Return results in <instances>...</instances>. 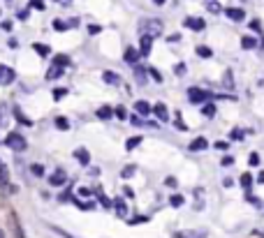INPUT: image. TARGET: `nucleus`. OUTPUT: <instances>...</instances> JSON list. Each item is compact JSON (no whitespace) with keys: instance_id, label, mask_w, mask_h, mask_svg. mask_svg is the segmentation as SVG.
I'll use <instances>...</instances> for the list:
<instances>
[{"instance_id":"f257e3e1","label":"nucleus","mask_w":264,"mask_h":238,"mask_svg":"<svg viewBox=\"0 0 264 238\" xmlns=\"http://www.w3.org/2000/svg\"><path fill=\"white\" fill-rule=\"evenodd\" d=\"M162 30H165V23L160 21V19H144V21L139 23V33L142 35L158 37V35H162Z\"/></svg>"},{"instance_id":"f03ea898","label":"nucleus","mask_w":264,"mask_h":238,"mask_svg":"<svg viewBox=\"0 0 264 238\" xmlns=\"http://www.w3.org/2000/svg\"><path fill=\"white\" fill-rule=\"evenodd\" d=\"M5 146L12 148L14 153H23L28 148V141L23 134H19V132H10V134L5 136Z\"/></svg>"},{"instance_id":"7ed1b4c3","label":"nucleus","mask_w":264,"mask_h":238,"mask_svg":"<svg viewBox=\"0 0 264 238\" xmlns=\"http://www.w3.org/2000/svg\"><path fill=\"white\" fill-rule=\"evenodd\" d=\"M209 100H213V95L209 90H202V88H195V86L188 88V102L190 104H204Z\"/></svg>"},{"instance_id":"20e7f679","label":"nucleus","mask_w":264,"mask_h":238,"mask_svg":"<svg viewBox=\"0 0 264 238\" xmlns=\"http://www.w3.org/2000/svg\"><path fill=\"white\" fill-rule=\"evenodd\" d=\"M14 79H17V72L7 65H0V86H10L14 83Z\"/></svg>"},{"instance_id":"39448f33","label":"nucleus","mask_w":264,"mask_h":238,"mask_svg":"<svg viewBox=\"0 0 264 238\" xmlns=\"http://www.w3.org/2000/svg\"><path fill=\"white\" fill-rule=\"evenodd\" d=\"M183 26L190 28V30H195V33H202L204 28H206V21H204L202 17H188L186 21H183Z\"/></svg>"},{"instance_id":"423d86ee","label":"nucleus","mask_w":264,"mask_h":238,"mask_svg":"<svg viewBox=\"0 0 264 238\" xmlns=\"http://www.w3.org/2000/svg\"><path fill=\"white\" fill-rule=\"evenodd\" d=\"M225 17L230 19V21H234V23H241V21H246V12H243L241 7H227Z\"/></svg>"},{"instance_id":"0eeeda50","label":"nucleus","mask_w":264,"mask_h":238,"mask_svg":"<svg viewBox=\"0 0 264 238\" xmlns=\"http://www.w3.org/2000/svg\"><path fill=\"white\" fill-rule=\"evenodd\" d=\"M65 183H67L65 169H56V171L49 176V185H54V187H61V185H65Z\"/></svg>"},{"instance_id":"6e6552de","label":"nucleus","mask_w":264,"mask_h":238,"mask_svg":"<svg viewBox=\"0 0 264 238\" xmlns=\"http://www.w3.org/2000/svg\"><path fill=\"white\" fill-rule=\"evenodd\" d=\"M176 238H206L204 229H183V231H176Z\"/></svg>"},{"instance_id":"1a4fd4ad","label":"nucleus","mask_w":264,"mask_h":238,"mask_svg":"<svg viewBox=\"0 0 264 238\" xmlns=\"http://www.w3.org/2000/svg\"><path fill=\"white\" fill-rule=\"evenodd\" d=\"M151 46H153V37L151 35H142V39H139V56H146L151 54Z\"/></svg>"},{"instance_id":"9d476101","label":"nucleus","mask_w":264,"mask_h":238,"mask_svg":"<svg viewBox=\"0 0 264 238\" xmlns=\"http://www.w3.org/2000/svg\"><path fill=\"white\" fill-rule=\"evenodd\" d=\"M151 111H153V114L158 116L160 123H167V120H169V111H167V107H165L162 102H158L155 107H151Z\"/></svg>"},{"instance_id":"9b49d317","label":"nucleus","mask_w":264,"mask_h":238,"mask_svg":"<svg viewBox=\"0 0 264 238\" xmlns=\"http://www.w3.org/2000/svg\"><path fill=\"white\" fill-rule=\"evenodd\" d=\"M188 148H190V151H193V153L206 151V148H209V141L204 139V136H197V139H193V141H190V146H188Z\"/></svg>"},{"instance_id":"f8f14e48","label":"nucleus","mask_w":264,"mask_h":238,"mask_svg":"<svg viewBox=\"0 0 264 238\" xmlns=\"http://www.w3.org/2000/svg\"><path fill=\"white\" fill-rule=\"evenodd\" d=\"M111 206H114V211H116V215L118 217H127V204L121 199V197L111 201Z\"/></svg>"},{"instance_id":"ddd939ff","label":"nucleus","mask_w":264,"mask_h":238,"mask_svg":"<svg viewBox=\"0 0 264 238\" xmlns=\"http://www.w3.org/2000/svg\"><path fill=\"white\" fill-rule=\"evenodd\" d=\"M63 74H65V70H63V67L51 65V67H49V72H47V81H56V79H61Z\"/></svg>"},{"instance_id":"4468645a","label":"nucleus","mask_w":264,"mask_h":238,"mask_svg":"<svg viewBox=\"0 0 264 238\" xmlns=\"http://www.w3.org/2000/svg\"><path fill=\"white\" fill-rule=\"evenodd\" d=\"M257 37H253V35H243L241 37V49H255V46H257Z\"/></svg>"},{"instance_id":"2eb2a0df","label":"nucleus","mask_w":264,"mask_h":238,"mask_svg":"<svg viewBox=\"0 0 264 238\" xmlns=\"http://www.w3.org/2000/svg\"><path fill=\"white\" fill-rule=\"evenodd\" d=\"M135 111H137L139 116H149L151 114V104L144 102V100H137V102H135Z\"/></svg>"},{"instance_id":"dca6fc26","label":"nucleus","mask_w":264,"mask_h":238,"mask_svg":"<svg viewBox=\"0 0 264 238\" xmlns=\"http://www.w3.org/2000/svg\"><path fill=\"white\" fill-rule=\"evenodd\" d=\"M139 58H142V56H139V51L135 49V46H127V49H125V63L135 65V63H137Z\"/></svg>"},{"instance_id":"f3484780","label":"nucleus","mask_w":264,"mask_h":238,"mask_svg":"<svg viewBox=\"0 0 264 238\" xmlns=\"http://www.w3.org/2000/svg\"><path fill=\"white\" fill-rule=\"evenodd\" d=\"M74 157H77L79 164H83V167L91 162V153H88L86 148H77V151H74Z\"/></svg>"},{"instance_id":"a211bd4d","label":"nucleus","mask_w":264,"mask_h":238,"mask_svg":"<svg viewBox=\"0 0 264 238\" xmlns=\"http://www.w3.org/2000/svg\"><path fill=\"white\" fill-rule=\"evenodd\" d=\"M146 74H149V72H146V67H135V79H137V83L139 86H144V83H146Z\"/></svg>"},{"instance_id":"6ab92c4d","label":"nucleus","mask_w":264,"mask_h":238,"mask_svg":"<svg viewBox=\"0 0 264 238\" xmlns=\"http://www.w3.org/2000/svg\"><path fill=\"white\" fill-rule=\"evenodd\" d=\"M10 222H12V229H14V238H26V236H23L21 224H19V220H17V215H12Z\"/></svg>"},{"instance_id":"aec40b11","label":"nucleus","mask_w":264,"mask_h":238,"mask_svg":"<svg viewBox=\"0 0 264 238\" xmlns=\"http://www.w3.org/2000/svg\"><path fill=\"white\" fill-rule=\"evenodd\" d=\"M102 81H107V83H121V76L116 74V72H102Z\"/></svg>"},{"instance_id":"412c9836","label":"nucleus","mask_w":264,"mask_h":238,"mask_svg":"<svg viewBox=\"0 0 264 238\" xmlns=\"http://www.w3.org/2000/svg\"><path fill=\"white\" fill-rule=\"evenodd\" d=\"M111 116H114V109H111V107H100L98 109V118L100 120H109Z\"/></svg>"},{"instance_id":"4be33fe9","label":"nucleus","mask_w":264,"mask_h":238,"mask_svg":"<svg viewBox=\"0 0 264 238\" xmlns=\"http://www.w3.org/2000/svg\"><path fill=\"white\" fill-rule=\"evenodd\" d=\"M54 65H58V67H63V70H65L67 65H70V56H65V54H58L54 58Z\"/></svg>"},{"instance_id":"5701e85b","label":"nucleus","mask_w":264,"mask_h":238,"mask_svg":"<svg viewBox=\"0 0 264 238\" xmlns=\"http://www.w3.org/2000/svg\"><path fill=\"white\" fill-rule=\"evenodd\" d=\"M215 111H218V109H215V104H211V102H204V107H202V114L206 116V118H213V116H215Z\"/></svg>"},{"instance_id":"b1692460","label":"nucleus","mask_w":264,"mask_h":238,"mask_svg":"<svg viewBox=\"0 0 264 238\" xmlns=\"http://www.w3.org/2000/svg\"><path fill=\"white\" fill-rule=\"evenodd\" d=\"M139 144H142V136H130V139L125 141V151H135Z\"/></svg>"},{"instance_id":"393cba45","label":"nucleus","mask_w":264,"mask_h":238,"mask_svg":"<svg viewBox=\"0 0 264 238\" xmlns=\"http://www.w3.org/2000/svg\"><path fill=\"white\" fill-rule=\"evenodd\" d=\"M195 54H197L199 58H213V51H211L209 46H197V49H195Z\"/></svg>"},{"instance_id":"a878e982","label":"nucleus","mask_w":264,"mask_h":238,"mask_svg":"<svg viewBox=\"0 0 264 238\" xmlns=\"http://www.w3.org/2000/svg\"><path fill=\"white\" fill-rule=\"evenodd\" d=\"M33 49L37 51V54L42 56V58H47V56H51V49H49V46H47V44H33Z\"/></svg>"},{"instance_id":"bb28decb","label":"nucleus","mask_w":264,"mask_h":238,"mask_svg":"<svg viewBox=\"0 0 264 238\" xmlns=\"http://www.w3.org/2000/svg\"><path fill=\"white\" fill-rule=\"evenodd\" d=\"M14 118H17L19 120V123H23V125H28V127H30V125H33V120H30V118H26V116H23L21 114V109H14Z\"/></svg>"},{"instance_id":"cd10ccee","label":"nucleus","mask_w":264,"mask_h":238,"mask_svg":"<svg viewBox=\"0 0 264 238\" xmlns=\"http://www.w3.org/2000/svg\"><path fill=\"white\" fill-rule=\"evenodd\" d=\"M7 183H10V173H7L5 164L0 167V187H7Z\"/></svg>"},{"instance_id":"c85d7f7f","label":"nucleus","mask_w":264,"mask_h":238,"mask_svg":"<svg viewBox=\"0 0 264 238\" xmlns=\"http://www.w3.org/2000/svg\"><path fill=\"white\" fill-rule=\"evenodd\" d=\"M56 127H58V130H70V120L58 116V118H56Z\"/></svg>"},{"instance_id":"c756f323","label":"nucleus","mask_w":264,"mask_h":238,"mask_svg":"<svg viewBox=\"0 0 264 238\" xmlns=\"http://www.w3.org/2000/svg\"><path fill=\"white\" fill-rule=\"evenodd\" d=\"M169 206H174V208H181V206H183V197L181 195H171L169 197Z\"/></svg>"},{"instance_id":"7c9ffc66","label":"nucleus","mask_w":264,"mask_h":238,"mask_svg":"<svg viewBox=\"0 0 264 238\" xmlns=\"http://www.w3.org/2000/svg\"><path fill=\"white\" fill-rule=\"evenodd\" d=\"M67 28H70V23H65L63 19H56V21H54V30H58V33L67 30Z\"/></svg>"},{"instance_id":"2f4dec72","label":"nucleus","mask_w":264,"mask_h":238,"mask_svg":"<svg viewBox=\"0 0 264 238\" xmlns=\"http://www.w3.org/2000/svg\"><path fill=\"white\" fill-rule=\"evenodd\" d=\"M253 176H250V173H243V176H241V185H243V187H246V189H250V185H253Z\"/></svg>"},{"instance_id":"473e14b6","label":"nucleus","mask_w":264,"mask_h":238,"mask_svg":"<svg viewBox=\"0 0 264 238\" xmlns=\"http://www.w3.org/2000/svg\"><path fill=\"white\" fill-rule=\"evenodd\" d=\"M223 86L225 88H234V79H232V72H225V79H223Z\"/></svg>"},{"instance_id":"72a5a7b5","label":"nucleus","mask_w":264,"mask_h":238,"mask_svg":"<svg viewBox=\"0 0 264 238\" xmlns=\"http://www.w3.org/2000/svg\"><path fill=\"white\" fill-rule=\"evenodd\" d=\"M28 7H33V10H39V12L47 10V5H44L42 0H30V3H28Z\"/></svg>"},{"instance_id":"f704fd0d","label":"nucleus","mask_w":264,"mask_h":238,"mask_svg":"<svg viewBox=\"0 0 264 238\" xmlns=\"http://www.w3.org/2000/svg\"><path fill=\"white\" fill-rule=\"evenodd\" d=\"M114 116H116L118 120H125V118H127V111H125L123 107H116V109H114Z\"/></svg>"},{"instance_id":"c9c22d12","label":"nucleus","mask_w":264,"mask_h":238,"mask_svg":"<svg viewBox=\"0 0 264 238\" xmlns=\"http://www.w3.org/2000/svg\"><path fill=\"white\" fill-rule=\"evenodd\" d=\"M176 127H179L181 132H186V130H188V125L183 123V118H181V111H176Z\"/></svg>"},{"instance_id":"e433bc0d","label":"nucleus","mask_w":264,"mask_h":238,"mask_svg":"<svg viewBox=\"0 0 264 238\" xmlns=\"http://www.w3.org/2000/svg\"><path fill=\"white\" fill-rule=\"evenodd\" d=\"M95 195H98V199H100V204L105 206V208H111V199H107V197H105V195H102V192H100V189H98V192H95Z\"/></svg>"},{"instance_id":"4c0bfd02","label":"nucleus","mask_w":264,"mask_h":238,"mask_svg":"<svg viewBox=\"0 0 264 238\" xmlns=\"http://www.w3.org/2000/svg\"><path fill=\"white\" fill-rule=\"evenodd\" d=\"M246 201H248V204H253V206H257V208H262V201H259L255 195H250V192L246 195Z\"/></svg>"},{"instance_id":"58836bf2","label":"nucleus","mask_w":264,"mask_h":238,"mask_svg":"<svg viewBox=\"0 0 264 238\" xmlns=\"http://www.w3.org/2000/svg\"><path fill=\"white\" fill-rule=\"evenodd\" d=\"M206 10H209V12H213V14H220V12H223V10H220V5H218V3H215V0L206 3Z\"/></svg>"},{"instance_id":"ea45409f","label":"nucleus","mask_w":264,"mask_h":238,"mask_svg":"<svg viewBox=\"0 0 264 238\" xmlns=\"http://www.w3.org/2000/svg\"><path fill=\"white\" fill-rule=\"evenodd\" d=\"M146 72H149V74H151V76H153V81H158V83H162V74H160V72H158V70H155V67H149V70H146Z\"/></svg>"},{"instance_id":"a19ab883","label":"nucleus","mask_w":264,"mask_h":238,"mask_svg":"<svg viewBox=\"0 0 264 238\" xmlns=\"http://www.w3.org/2000/svg\"><path fill=\"white\" fill-rule=\"evenodd\" d=\"M65 95H67V88H56V90H54V100H56V102H58V100H63Z\"/></svg>"},{"instance_id":"79ce46f5","label":"nucleus","mask_w":264,"mask_h":238,"mask_svg":"<svg viewBox=\"0 0 264 238\" xmlns=\"http://www.w3.org/2000/svg\"><path fill=\"white\" fill-rule=\"evenodd\" d=\"M248 164H250V167H257V164H259V155H257V153H250V155H248Z\"/></svg>"},{"instance_id":"37998d69","label":"nucleus","mask_w":264,"mask_h":238,"mask_svg":"<svg viewBox=\"0 0 264 238\" xmlns=\"http://www.w3.org/2000/svg\"><path fill=\"white\" fill-rule=\"evenodd\" d=\"M30 171H33V176H44V167H42V164H33Z\"/></svg>"},{"instance_id":"c03bdc74","label":"nucleus","mask_w":264,"mask_h":238,"mask_svg":"<svg viewBox=\"0 0 264 238\" xmlns=\"http://www.w3.org/2000/svg\"><path fill=\"white\" fill-rule=\"evenodd\" d=\"M130 123L135 125V127H142V125H146V123L142 120V116H130Z\"/></svg>"},{"instance_id":"a18cd8bd","label":"nucleus","mask_w":264,"mask_h":238,"mask_svg":"<svg viewBox=\"0 0 264 238\" xmlns=\"http://www.w3.org/2000/svg\"><path fill=\"white\" fill-rule=\"evenodd\" d=\"M51 229H54V231H56V233H61V236H63V238H74V236H72V233H67V231H65V229H61V227H51Z\"/></svg>"},{"instance_id":"49530a36","label":"nucleus","mask_w":264,"mask_h":238,"mask_svg":"<svg viewBox=\"0 0 264 238\" xmlns=\"http://www.w3.org/2000/svg\"><path fill=\"white\" fill-rule=\"evenodd\" d=\"M174 74H179V76H183L186 74V65H183V63H179V65L174 67Z\"/></svg>"},{"instance_id":"de8ad7c7","label":"nucleus","mask_w":264,"mask_h":238,"mask_svg":"<svg viewBox=\"0 0 264 238\" xmlns=\"http://www.w3.org/2000/svg\"><path fill=\"white\" fill-rule=\"evenodd\" d=\"M132 173H135V167H132V164H130V167H125V169H123V173H121V176H123V178H130Z\"/></svg>"},{"instance_id":"09e8293b","label":"nucleus","mask_w":264,"mask_h":238,"mask_svg":"<svg viewBox=\"0 0 264 238\" xmlns=\"http://www.w3.org/2000/svg\"><path fill=\"white\" fill-rule=\"evenodd\" d=\"M220 164H223V167H232V164H234V157H223V160H220Z\"/></svg>"},{"instance_id":"8fccbe9b","label":"nucleus","mask_w":264,"mask_h":238,"mask_svg":"<svg viewBox=\"0 0 264 238\" xmlns=\"http://www.w3.org/2000/svg\"><path fill=\"white\" fill-rule=\"evenodd\" d=\"M137 222H149V217H146V215H139V217H135V220H127V224H137Z\"/></svg>"},{"instance_id":"3c124183","label":"nucleus","mask_w":264,"mask_h":238,"mask_svg":"<svg viewBox=\"0 0 264 238\" xmlns=\"http://www.w3.org/2000/svg\"><path fill=\"white\" fill-rule=\"evenodd\" d=\"M230 136H232V139H243V130H232Z\"/></svg>"},{"instance_id":"603ef678","label":"nucleus","mask_w":264,"mask_h":238,"mask_svg":"<svg viewBox=\"0 0 264 238\" xmlns=\"http://www.w3.org/2000/svg\"><path fill=\"white\" fill-rule=\"evenodd\" d=\"M215 148H218V151H227V148H230V144H227V141H218V144H215Z\"/></svg>"},{"instance_id":"864d4df0","label":"nucleus","mask_w":264,"mask_h":238,"mask_svg":"<svg viewBox=\"0 0 264 238\" xmlns=\"http://www.w3.org/2000/svg\"><path fill=\"white\" fill-rule=\"evenodd\" d=\"M165 183L169 185V187H176V185H179V180H176L174 176H169V178H165Z\"/></svg>"},{"instance_id":"5fc2aeb1","label":"nucleus","mask_w":264,"mask_h":238,"mask_svg":"<svg viewBox=\"0 0 264 238\" xmlns=\"http://www.w3.org/2000/svg\"><path fill=\"white\" fill-rule=\"evenodd\" d=\"M91 195H93V192L88 187H79V197H91Z\"/></svg>"},{"instance_id":"6e6d98bb","label":"nucleus","mask_w":264,"mask_h":238,"mask_svg":"<svg viewBox=\"0 0 264 238\" xmlns=\"http://www.w3.org/2000/svg\"><path fill=\"white\" fill-rule=\"evenodd\" d=\"M100 30H102V28H100V26H88V33H91V35H98Z\"/></svg>"},{"instance_id":"4d7b16f0","label":"nucleus","mask_w":264,"mask_h":238,"mask_svg":"<svg viewBox=\"0 0 264 238\" xmlns=\"http://www.w3.org/2000/svg\"><path fill=\"white\" fill-rule=\"evenodd\" d=\"M179 39H181V35L176 33V35H169V37H167V42H171V44H174V42H179Z\"/></svg>"},{"instance_id":"13d9d810","label":"nucleus","mask_w":264,"mask_h":238,"mask_svg":"<svg viewBox=\"0 0 264 238\" xmlns=\"http://www.w3.org/2000/svg\"><path fill=\"white\" fill-rule=\"evenodd\" d=\"M17 17L21 19V21H26V19H28V10H21V12H19V14H17Z\"/></svg>"},{"instance_id":"bf43d9fd","label":"nucleus","mask_w":264,"mask_h":238,"mask_svg":"<svg viewBox=\"0 0 264 238\" xmlns=\"http://www.w3.org/2000/svg\"><path fill=\"white\" fill-rule=\"evenodd\" d=\"M3 30H7V33H10V30H12V21H3Z\"/></svg>"},{"instance_id":"052dcab7","label":"nucleus","mask_w":264,"mask_h":238,"mask_svg":"<svg viewBox=\"0 0 264 238\" xmlns=\"http://www.w3.org/2000/svg\"><path fill=\"white\" fill-rule=\"evenodd\" d=\"M250 28H253V30H259V21H257V19H255V21H250Z\"/></svg>"},{"instance_id":"680f3d73","label":"nucleus","mask_w":264,"mask_h":238,"mask_svg":"<svg viewBox=\"0 0 264 238\" xmlns=\"http://www.w3.org/2000/svg\"><path fill=\"white\" fill-rule=\"evenodd\" d=\"M153 3H155V5H158V7H162V5H165V0H153Z\"/></svg>"},{"instance_id":"e2e57ef3","label":"nucleus","mask_w":264,"mask_h":238,"mask_svg":"<svg viewBox=\"0 0 264 238\" xmlns=\"http://www.w3.org/2000/svg\"><path fill=\"white\" fill-rule=\"evenodd\" d=\"M0 238H5V231H3V229H0Z\"/></svg>"}]
</instances>
